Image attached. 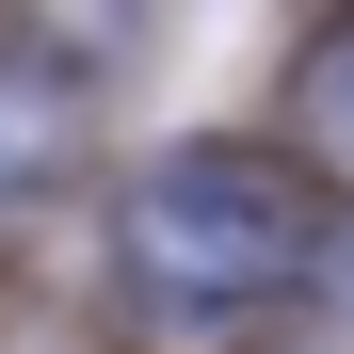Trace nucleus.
<instances>
[{"mask_svg": "<svg viewBox=\"0 0 354 354\" xmlns=\"http://www.w3.org/2000/svg\"><path fill=\"white\" fill-rule=\"evenodd\" d=\"M48 161H65V97H48V81H0V194L48 177Z\"/></svg>", "mask_w": 354, "mask_h": 354, "instance_id": "obj_2", "label": "nucleus"}, {"mask_svg": "<svg viewBox=\"0 0 354 354\" xmlns=\"http://www.w3.org/2000/svg\"><path fill=\"white\" fill-rule=\"evenodd\" d=\"M306 97H322V145H338V161H354V32H338V48H322V81H306Z\"/></svg>", "mask_w": 354, "mask_h": 354, "instance_id": "obj_3", "label": "nucleus"}, {"mask_svg": "<svg viewBox=\"0 0 354 354\" xmlns=\"http://www.w3.org/2000/svg\"><path fill=\"white\" fill-rule=\"evenodd\" d=\"M129 242H145L161 290L242 306V290H274L290 258H306V194H290L274 161H242V145H177L145 194H129Z\"/></svg>", "mask_w": 354, "mask_h": 354, "instance_id": "obj_1", "label": "nucleus"}]
</instances>
